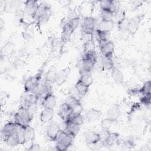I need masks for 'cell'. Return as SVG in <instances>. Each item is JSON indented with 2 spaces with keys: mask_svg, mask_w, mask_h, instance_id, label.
Returning <instances> with one entry per match:
<instances>
[{
  "mask_svg": "<svg viewBox=\"0 0 151 151\" xmlns=\"http://www.w3.org/2000/svg\"><path fill=\"white\" fill-rule=\"evenodd\" d=\"M1 29H2V26L4 25V22H3V21H2V19H1Z\"/></svg>",
  "mask_w": 151,
  "mask_h": 151,
  "instance_id": "44",
  "label": "cell"
},
{
  "mask_svg": "<svg viewBox=\"0 0 151 151\" xmlns=\"http://www.w3.org/2000/svg\"><path fill=\"white\" fill-rule=\"evenodd\" d=\"M102 56L112 57L114 51V44L111 41H108L99 46Z\"/></svg>",
  "mask_w": 151,
  "mask_h": 151,
  "instance_id": "14",
  "label": "cell"
},
{
  "mask_svg": "<svg viewBox=\"0 0 151 151\" xmlns=\"http://www.w3.org/2000/svg\"><path fill=\"white\" fill-rule=\"evenodd\" d=\"M66 121H68L75 124L81 126L84 122V117L81 113L73 114Z\"/></svg>",
  "mask_w": 151,
  "mask_h": 151,
  "instance_id": "33",
  "label": "cell"
},
{
  "mask_svg": "<svg viewBox=\"0 0 151 151\" xmlns=\"http://www.w3.org/2000/svg\"><path fill=\"white\" fill-rule=\"evenodd\" d=\"M70 68L69 67H67L57 72L55 83L57 86H61L63 84L67 81V78L70 74Z\"/></svg>",
  "mask_w": 151,
  "mask_h": 151,
  "instance_id": "15",
  "label": "cell"
},
{
  "mask_svg": "<svg viewBox=\"0 0 151 151\" xmlns=\"http://www.w3.org/2000/svg\"><path fill=\"white\" fill-rule=\"evenodd\" d=\"M51 14L52 12L50 6L47 4L41 3L35 18L38 24H43L48 21Z\"/></svg>",
  "mask_w": 151,
  "mask_h": 151,
  "instance_id": "3",
  "label": "cell"
},
{
  "mask_svg": "<svg viewBox=\"0 0 151 151\" xmlns=\"http://www.w3.org/2000/svg\"><path fill=\"white\" fill-rule=\"evenodd\" d=\"M79 73L80 74V77L78 81L90 87L94 81L91 72L81 68L80 69Z\"/></svg>",
  "mask_w": 151,
  "mask_h": 151,
  "instance_id": "16",
  "label": "cell"
},
{
  "mask_svg": "<svg viewBox=\"0 0 151 151\" xmlns=\"http://www.w3.org/2000/svg\"><path fill=\"white\" fill-rule=\"evenodd\" d=\"M73 114L72 107L65 102L62 103L59 108L58 115L64 122L67 120Z\"/></svg>",
  "mask_w": 151,
  "mask_h": 151,
  "instance_id": "8",
  "label": "cell"
},
{
  "mask_svg": "<svg viewBox=\"0 0 151 151\" xmlns=\"http://www.w3.org/2000/svg\"><path fill=\"white\" fill-rule=\"evenodd\" d=\"M114 21H101L97 25L96 29H100L107 32H110L114 28Z\"/></svg>",
  "mask_w": 151,
  "mask_h": 151,
  "instance_id": "25",
  "label": "cell"
},
{
  "mask_svg": "<svg viewBox=\"0 0 151 151\" xmlns=\"http://www.w3.org/2000/svg\"><path fill=\"white\" fill-rule=\"evenodd\" d=\"M68 104L71 107H72L73 113H81L83 110V106L81 103V101L79 99L76 98L73 96H68L65 101H64Z\"/></svg>",
  "mask_w": 151,
  "mask_h": 151,
  "instance_id": "10",
  "label": "cell"
},
{
  "mask_svg": "<svg viewBox=\"0 0 151 151\" xmlns=\"http://www.w3.org/2000/svg\"><path fill=\"white\" fill-rule=\"evenodd\" d=\"M18 126L14 122H8L4 124L1 129V137L3 140H5L14 134L17 130Z\"/></svg>",
  "mask_w": 151,
  "mask_h": 151,
  "instance_id": "6",
  "label": "cell"
},
{
  "mask_svg": "<svg viewBox=\"0 0 151 151\" xmlns=\"http://www.w3.org/2000/svg\"><path fill=\"white\" fill-rule=\"evenodd\" d=\"M101 64L103 68L107 70H111L114 67L113 58L110 57L102 56L101 59Z\"/></svg>",
  "mask_w": 151,
  "mask_h": 151,
  "instance_id": "27",
  "label": "cell"
},
{
  "mask_svg": "<svg viewBox=\"0 0 151 151\" xmlns=\"http://www.w3.org/2000/svg\"><path fill=\"white\" fill-rule=\"evenodd\" d=\"M5 142L8 146H9L11 147H15V146H17V145H19V140H18L17 131L14 134H13L12 136H11L8 138H7L5 140Z\"/></svg>",
  "mask_w": 151,
  "mask_h": 151,
  "instance_id": "34",
  "label": "cell"
},
{
  "mask_svg": "<svg viewBox=\"0 0 151 151\" xmlns=\"http://www.w3.org/2000/svg\"><path fill=\"white\" fill-rule=\"evenodd\" d=\"M101 10H111L113 5V0L101 1L99 2Z\"/></svg>",
  "mask_w": 151,
  "mask_h": 151,
  "instance_id": "39",
  "label": "cell"
},
{
  "mask_svg": "<svg viewBox=\"0 0 151 151\" xmlns=\"http://www.w3.org/2000/svg\"><path fill=\"white\" fill-rule=\"evenodd\" d=\"M110 130H106V129H101L99 133L100 135V142L101 143V144L104 146L106 144L109 136L110 134Z\"/></svg>",
  "mask_w": 151,
  "mask_h": 151,
  "instance_id": "38",
  "label": "cell"
},
{
  "mask_svg": "<svg viewBox=\"0 0 151 151\" xmlns=\"http://www.w3.org/2000/svg\"><path fill=\"white\" fill-rule=\"evenodd\" d=\"M32 119L33 117L31 116L27 109L25 107L20 106L14 114V122L17 126L25 127L29 125V123Z\"/></svg>",
  "mask_w": 151,
  "mask_h": 151,
  "instance_id": "1",
  "label": "cell"
},
{
  "mask_svg": "<svg viewBox=\"0 0 151 151\" xmlns=\"http://www.w3.org/2000/svg\"><path fill=\"white\" fill-rule=\"evenodd\" d=\"M70 27L73 32L78 27L80 23V18L79 17H74L70 19L68 21Z\"/></svg>",
  "mask_w": 151,
  "mask_h": 151,
  "instance_id": "37",
  "label": "cell"
},
{
  "mask_svg": "<svg viewBox=\"0 0 151 151\" xmlns=\"http://www.w3.org/2000/svg\"><path fill=\"white\" fill-rule=\"evenodd\" d=\"M60 127L58 124L55 122H51L46 130V134L48 138L54 142L55 137L60 130Z\"/></svg>",
  "mask_w": 151,
  "mask_h": 151,
  "instance_id": "11",
  "label": "cell"
},
{
  "mask_svg": "<svg viewBox=\"0 0 151 151\" xmlns=\"http://www.w3.org/2000/svg\"><path fill=\"white\" fill-rule=\"evenodd\" d=\"M40 4L37 1H27L25 2V10L32 18H35Z\"/></svg>",
  "mask_w": 151,
  "mask_h": 151,
  "instance_id": "13",
  "label": "cell"
},
{
  "mask_svg": "<svg viewBox=\"0 0 151 151\" xmlns=\"http://www.w3.org/2000/svg\"><path fill=\"white\" fill-rule=\"evenodd\" d=\"M75 88L77 94L80 96H84L88 91L89 87L77 81L75 84Z\"/></svg>",
  "mask_w": 151,
  "mask_h": 151,
  "instance_id": "28",
  "label": "cell"
},
{
  "mask_svg": "<svg viewBox=\"0 0 151 151\" xmlns=\"http://www.w3.org/2000/svg\"><path fill=\"white\" fill-rule=\"evenodd\" d=\"M150 90H151V82L150 80H148L145 82L143 86L140 88H139V93L141 95L150 94L151 93Z\"/></svg>",
  "mask_w": 151,
  "mask_h": 151,
  "instance_id": "36",
  "label": "cell"
},
{
  "mask_svg": "<svg viewBox=\"0 0 151 151\" xmlns=\"http://www.w3.org/2000/svg\"><path fill=\"white\" fill-rule=\"evenodd\" d=\"M28 150H31V151H34V150H40V146L37 143H32L29 147L27 149Z\"/></svg>",
  "mask_w": 151,
  "mask_h": 151,
  "instance_id": "43",
  "label": "cell"
},
{
  "mask_svg": "<svg viewBox=\"0 0 151 151\" xmlns=\"http://www.w3.org/2000/svg\"><path fill=\"white\" fill-rule=\"evenodd\" d=\"M97 62V57L96 53L87 54L83 55L80 60V69L83 68L86 71L91 72Z\"/></svg>",
  "mask_w": 151,
  "mask_h": 151,
  "instance_id": "4",
  "label": "cell"
},
{
  "mask_svg": "<svg viewBox=\"0 0 151 151\" xmlns=\"http://www.w3.org/2000/svg\"><path fill=\"white\" fill-rule=\"evenodd\" d=\"M75 137L71 134H68L67 136L61 141L56 142L55 145V150L58 151H65L67 150L73 144L74 139Z\"/></svg>",
  "mask_w": 151,
  "mask_h": 151,
  "instance_id": "7",
  "label": "cell"
},
{
  "mask_svg": "<svg viewBox=\"0 0 151 151\" xmlns=\"http://www.w3.org/2000/svg\"><path fill=\"white\" fill-rule=\"evenodd\" d=\"M102 115V113L100 110L91 108L87 110L85 114V118L88 122H94L100 119Z\"/></svg>",
  "mask_w": 151,
  "mask_h": 151,
  "instance_id": "19",
  "label": "cell"
},
{
  "mask_svg": "<svg viewBox=\"0 0 151 151\" xmlns=\"http://www.w3.org/2000/svg\"><path fill=\"white\" fill-rule=\"evenodd\" d=\"M140 21V18L139 17H136L127 19L126 26L127 32L131 35L135 34L138 29Z\"/></svg>",
  "mask_w": 151,
  "mask_h": 151,
  "instance_id": "12",
  "label": "cell"
},
{
  "mask_svg": "<svg viewBox=\"0 0 151 151\" xmlns=\"http://www.w3.org/2000/svg\"><path fill=\"white\" fill-rule=\"evenodd\" d=\"M119 134L118 133L111 132L104 146L111 147L114 145L116 143H117L119 142Z\"/></svg>",
  "mask_w": 151,
  "mask_h": 151,
  "instance_id": "30",
  "label": "cell"
},
{
  "mask_svg": "<svg viewBox=\"0 0 151 151\" xmlns=\"http://www.w3.org/2000/svg\"><path fill=\"white\" fill-rule=\"evenodd\" d=\"M100 17L102 21H114V12L111 10H101Z\"/></svg>",
  "mask_w": 151,
  "mask_h": 151,
  "instance_id": "31",
  "label": "cell"
},
{
  "mask_svg": "<svg viewBox=\"0 0 151 151\" xmlns=\"http://www.w3.org/2000/svg\"><path fill=\"white\" fill-rule=\"evenodd\" d=\"M57 104V99L52 92L47 93L42 99L41 106L43 108L54 109Z\"/></svg>",
  "mask_w": 151,
  "mask_h": 151,
  "instance_id": "9",
  "label": "cell"
},
{
  "mask_svg": "<svg viewBox=\"0 0 151 151\" xmlns=\"http://www.w3.org/2000/svg\"><path fill=\"white\" fill-rule=\"evenodd\" d=\"M14 49V44L11 42H7L1 48V56L2 57L9 55V54H11L13 52Z\"/></svg>",
  "mask_w": 151,
  "mask_h": 151,
  "instance_id": "29",
  "label": "cell"
},
{
  "mask_svg": "<svg viewBox=\"0 0 151 151\" xmlns=\"http://www.w3.org/2000/svg\"><path fill=\"white\" fill-rule=\"evenodd\" d=\"M24 135L26 143L28 142L32 141L34 139L35 136L34 129L30 125H28L24 127Z\"/></svg>",
  "mask_w": 151,
  "mask_h": 151,
  "instance_id": "26",
  "label": "cell"
},
{
  "mask_svg": "<svg viewBox=\"0 0 151 151\" xmlns=\"http://www.w3.org/2000/svg\"><path fill=\"white\" fill-rule=\"evenodd\" d=\"M124 19H126V15H125V12L124 10L120 9L119 10H118L114 13V19H116L117 24L122 21Z\"/></svg>",
  "mask_w": 151,
  "mask_h": 151,
  "instance_id": "40",
  "label": "cell"
},
{
  "mask_svg": "<svg viewBox=\"0 0 151 151\" xmlns=\"http://www.w3.org/2000/svg\"><path fill=\"white\" fill-rule=\"evenodd\" d=\"M121 114V110L119 105L113 104L107 110V117L117 122L119 117Z\"/></svg>",
  "mask_w": 151,
  "mask_h": 151,
  "instance_id": "20",
  "label": "cell"
},
{
  "mask_svg": "<svg viewBox=\"0 0 151 151\" xmlns=\"http://www.w3.org/2000/svg\"><path fill=\"white\" fill-rule=\"evenodd\" d=\"M84 139L87 145H95L100 142L99 133L93 130H89L85 132Z\"/></svg>",
  "mask_w": 151,
  "mask_h": 151,
  "instance_id": "17",
  "label": "cell"
},
{
  "mask_svg": "<svg viewBox=\"0 0 151 151\" xmlns=\"http://www.w3.org/2000/svg\"><path fill=\"white\" fill-rule=\"evenodd\" d=\"M109 33L110 32H107L100 29H95L93 34H94V37L98 42L99 46L109 41Z\"/></svg>",
  "mask_w": 151,
  "mask_h": 151,
  "instance_id": "21",
  "label": "cell"
},
{
  "mask_svg": "<svg viewBox=\"0 0 151 151\" xmlns=\"http://www.w3.org/2000/svg\"><path fill=\"white\" fill-rule=\"evenodd\" d=\"M96 19L92 17H85L81 23V31L84 35H93L96 29Z\"/></svg>",
  "mask_w": 151,
  "mask_h": 151,
  "instance_id": "5",
  "label": "cell"
},
{
  "mask_svg": "<svg viewBox=\"0 0 151 151\" xmlns=\"http://www.w3.org/2000/svg\"><path fill=\"white\" fill-rule=\"evenodd\" d=\"M117 121H115L114 120H112L110 118L106 117L101 120L100 126L101 127V129H106V130H109L110 128L112 126V125L117 123Z\"/></svg>",
  "mask_w": 151,
  "mask_h": 151,
  "instance_id": "35",
  "label": "cell"
},
{
  "mask_svg": "<svg viewBox=\"0 0 151 151\" xmlns=\"http://www.w3.org/2000/svg\"><path fill=\"white\" fill-rule=\"evenodd\" d=\"M57 72L52 68L49 70L45 76L44 81L50 83L51 84L55 83V81L57 77Z\"/></svg>",
  "mask_w": 151,
  "mask_h": 151,
  "instance_id": "32",
  "label": "cell"
},
{
  "mask_svg": "<svg viewBox=\"0 0 151 151\" xmlns=\"http://www.w3.org/2000/svg\"><path fill=\"white\" fill-rule=\"evenodd\" d=\"M54 116V111L53 109L43 108L40 115V119L42 123H46L50 122Z\"/></svg>",
  "mask_w": 151,
  "mask_h": 151,
  "instance_id": "18",
  "label": "cell"
},
{
  "mask_svg": "<svg viewBox=\"0 0 151 151\" xmlns=\"http://www.w3.org/2000/svg\"><path fill=\"white\" fill-rule=\"evenodd\" d=\"M140 104L149 106L151 102V93L142 95V97L140 98Z\"/></svg>",
  "mask_w": 151,
  "mask_h": 151,
  "instance_id": "41",
  "label": "cell"
},
{
  "mask_svg": "<svg viewBox=\"0 0 151 151\" xmlns=\"http://www.w3.org/2000/svg\"><path fill=\"white\" fill-rule=\"evenodd\" d=\"M65 130L66 132L74 137L77 136L80 130V126L77 124L72 123L68 121H65Z\"/></svg>",
  "mask_w": 151,
  "mask_h": 151,
  "instance_id": "22",
  "label": "cell"
},
{
  "mask_svg": "<svg viewBox=\"0 0 151 151\" xmlns=\"http://www.w3.org/2000/svg\"><path fill=\"white\" fill-rule=\"evenodd\" d=\"M124 145L127 148L133 147L135 145L134 142L132 139H127L124 141Z\"/></svg>",
  "mask_w": 151,
  "mask_h": 151,
  "instance_id": "42",
  "label": "cell"
},
{
  "mask_svg": "<svg viewBox=\"0 0 151 151\" xmlns=\"http://www.w3.org/2000/svg\"><path fill=\"white\" fill-rule=\"evenodd\" d=\"M111 75L113 80L117 84H121L124 80V76L122 72L116 67H114L111 70Z\"/></svg>",
  "mask_w": 151,
  "mask_h": 151,
  "instance_id": "24",
  "label": "cell"
},
{
  "mask_svg": "<svg viewBox=\"0 0 151 151\" xmlns=\"http://www.w3.org/2000/svg\"><path fill=\"white\" fill-rule=\"evenodd\" d=\"M84 48V54H93L96 53V46L95 43L94 42L93 38H90L88 40H87L83 46Z\"/></svg>",
  "mask_w": 151,
  "mask_h": 151,
  "instance_id": "23",
  "label": "cell"
},
{
  "mask_svg": "<svg viewBox=\"0 0 151 151\" xmlns=\"http://www.w3.org/2000/svg\"><path fill=\"white\" fill-rule=\"evenodd\" d=\"M44 69L41 68L37 74L28 77L24 84V90L25 93L34 92L40 85Z\"/></svg>",
  "mask_w": 151,
  "mask_h": 151,
  "instance_id": "2",
  "label": "cell"
}]
</instances>
